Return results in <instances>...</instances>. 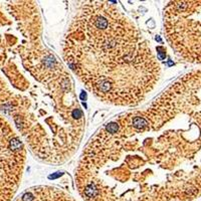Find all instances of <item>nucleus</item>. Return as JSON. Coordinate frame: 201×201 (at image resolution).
I'll use <instances>...</instances> for the list:
<instances>
[{"instance_id": "obj_2", "label": "nucleus", "mask_w": 201, "mask_h": 201, "mask_svg": "<svg viewBox=\"0 0 201 201\" xmlns=\"http://www.w3.org/2000/svg\"><path fill=\"white\" fill-rule=\"evenodd\" d=\"M76 184L84 201H192L201 195L169 164L161 142L124 116L87 144Z\"/></svg>"}, {"instance_id": "obj_4", "label": "nucleus", "mask_w": 201, "mask_h": 201, "mask_svg": "<svg viewBox=\"0 0 201 201\" xmlns=\"http://www.w3.org/2000/svg\"><path fill=\"white\" fill-rule=\"evenodd\" d=\"M14 201H78L65 191L53 186H35L24 191Z\"/></svg>"}, {"instance_id": "obj_3", "label": "nucleus", "mask_w": 201, "mask_h": 201, "mask_svg": "<svg viewBox=\"0 0 201 201\" xmlns=\"http://www.w3.org/2000/svg\"><path fill=\"white\" fill-rule=\"evenodd\" d=\"M164 33L177 54L201 65V0L169 2L164 8Z\"/></svg>"}, {"instance_id": "obj_1", "label": "nucleus", "mask_w": 201, "mask_h": 201, "mask_svg": "<svg viewBox=\"0 0 201 201\" xmlns=\"http://www.w3.org/2000/svg\"><path fill=\"white\" fill-rule=\"evenodd\" d=\"M62 58L95 97L114 106L139 105L161 76L149 41L115 2H81L62 41Z\"/></svg>"}]
</instances>
